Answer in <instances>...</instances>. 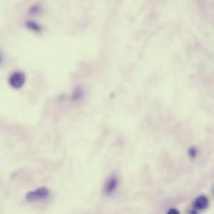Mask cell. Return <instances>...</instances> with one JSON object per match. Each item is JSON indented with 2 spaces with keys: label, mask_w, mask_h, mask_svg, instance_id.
<instances>
[{
  "label": "cell",
  "mask_w": 214,
  "mask_h": 214,
  "mask_svg": "<svg viewBox=\"0 0 214 214\" xmlns=\"http://www.w3.org/2000/svg\"><path fill=\"white\" fill-rule=\"evenodd\" d=\"M25 82V76L22 72H13L9 78V84L13 89H19Z\"/></svg>",
  "instance_id": "7a4b0ae2"
},
{
  "label": "cell",
  "mask_w": 214,
  "mask_h": 214,
  "mask_svg": "<svg viewBox=\"0 0 214 214\" xmlns=\"http://www.w3.org/2000/svg\"><path fill=\"white\" fill-rule=\"evenodd\" d=\"M208 199L206 196H199L193 202V208L197 210H204L208 208Z\"/></svg>",
  "instance_id": "277c9868"
},
{
  "label": "cell",
  "mask_w": 214,
  "mask_h": 214,
  "mask_svg": "<svg viewBox=\"0 0 214 214\" xmlns=\"http://www.w3.org/2000/svg\"><path fill=\"white\" fill-rule=\"evenodd\" d=\"M1 61H2V58H1V55H0V63H1Z\"/></svg>",
  "instance_id": "52a82bcc"
},
{
  "label": "cell",
  "mask_w": 214,
  "mask_h": 214,
  "mask_svg": "<svg viewBox=\"0 0 214 214\" xmlns=\"http://www.w3.org/2000/svg\"><path fill=\"white\" fill-rule=\"evenodd\" d=\"M168 213H180V212H179V211L177 210V209H175V208H172V209H170V210L168 211Z\"/></svg>",
  "instance_id": "8992f818"
},
{
  "label": "cell",
  "mask_w": 214,
  "mask_h": 214,
  "mask_svg": "<svg viewBox=\"0 0 214 214\" xmlns=\"http://www.w3.org/2000/svg\"><path fill=\"white\" fill-rule=\"evenodd\" d=\"M49 194V190L48 188H40L34 191L28 192L26 194V199L28 202H32L43 201L48 198Z\"/></svg>",
  "instance_id": "6da1fadb"
},
{
  "label": "cell",
  "mask_w": 214,
  "mask_h": 214,
  "mask_svg": "<svg viewBox=\"0 0 214 214\" xmlns=\"http://www.w3.org/2000/svg\"><path fill=\"white\" fill-rule=\"evenodd\" d=\"M119 185V179L116 176H111L110 178L107 179L104 183V192L107 195L112 194Z\"/></svg>",
  "instance_id": "3957f363"
},
{
  "label": "cell",
  "mask_w": 214,
  "mask_h": 214,
  "mask_svg": "<svg viewBox=\"0 0 214 214\" xmlns=\"http://www.w3.org/2000/svg\"><path fill=\"white\" fill-rule=\"evenodd\" d=\"M189 155L191 156V158H195V156L197 155V151H196V148H192L190 150H189Z\"/></svg>",
  "instance_id": "5b68a950"
}]
</instances>
